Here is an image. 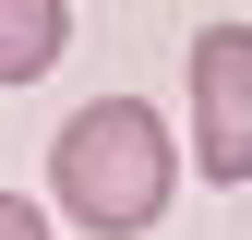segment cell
Returning a JSON list of instances; mask_svg holds the SVG:
<instances>
[{
	"label": "cell",
	"mask_w": 252,
	"mask_h": 240,
	"mask_svg": "<svg viewBox=\"0 0 252 240\" xmlns=\"http://www.w3.org/2000/svg\"><path fill=\"white\" fill-rule=\"evenodd\" d=\"M180 192V156H168V120L144 96H96L48 132V204L72 216L84 240H144Z\"/></svg>",
	"instance_id": "obj_1"
},
{
	"label": "cell",
	"mask_w": 252,
	"mask_h": 240,
	"mask_svg": "<svg viewBox=\"0 0 252 240\" xmlns=\"http://www.w3.org/2000/svg\"><path fill=\"white\" fill-rule=\"evenodd\" d=\"M192 168L252 180V24H204L192 36Z\"/></svg>",
	"instance_id": "obj_2"
},
{
	"label": "cell",
	"mask_w": 252,
	"mask_h": 240,
	"mask_svg": "<svg viewBox=\"0 0 252 240\" xmlns=\"http://www.w3.org/2000/svg\"><path fill=\"white\" fill-rule=\"evenodd\" d=\"M72 48V0H0V84H36Z\"/></svg>",
	"instance_id": "obj_3"
},
{
	"label": "cell",
	"mask_w": 252,
	"mask_h": 240,
	"mask_svg": "<svg viewBox=\"0 0 252 240\" xmlns=\"http://www.w3.org/2000/svg\"><path fill=\"white\" fill-rule=\"evenodd\" d=\"M0 240H48V204H24V192H0Z\"/></svg>",
	"instance_id": "obj_4"
}]
</instances>
